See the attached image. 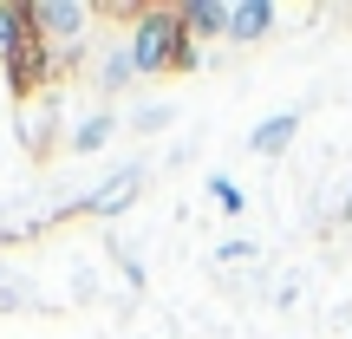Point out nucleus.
I'll return each instance as SVG.
<instances>
[{
	"mask_svg": "<svg viewBox=\"0 0 352 339\" xmlns=\"http://www.w3.org/2000/svg\"><path fill=\"white\" fill-rule=\"evenodd\" d=\"M170 118H176V111H170V105H144V111H138V131H164V124H170Z\"/></svg>",
	"mask_w": 352,
	"mask_h": 339,
	"instance_id": "9b49d317",
	"label": "nucleus"
},
{
	"mask_svg": "<svg viewBox=\"0 0 352 339\" xmlns=\"http://www.w3.org/2000/svg\"><path fill=\"white\" fill-rule=\"evenodd\" d=\"M274 26H280V7H274V0H228V39L248 46V39H267Z\"/></svg>",
	"mask_w": 352,
	"mask_h": 339,
	"instance_id": "20e7f679",
	"label": "nucleus"
},
{
	"mask_svg": "<svg viewBox=\"0 0 352 339\" xmlns=\"http://www.w3.org/2000/svg\"><path fill=\"white\" fill-rule=\"evenodd\" d=\"M33 33V13H26V0H0V59H7L20 39Z\"/></svg>",
	"mask_w": 352,
	"mask_h": 339,
	"instance_id": "1a4fd4ad",
	"label": "nucleus"
},
{
	"mask_svg": "<svg viewBox=\"0 0 352 339\" xmlns=\"http://www.w3.org/2000/svg\"><path fill=\"white\" fill-rule=\"evenodd\" d=\"M183 26L196 46H209V39H228V0H183Z\"/></svg>",
	"mask_w": 352,
	"mask_h": 339,
	"instance_id": "39448f33",
	"label": "nucleus"
},
{
	"mask_svg": "<svg viewBox=\"0 0 352 339\" xmlns=\"http://www.w3.org/2000/svg\"><path fill=\"white\" fill-rule=\"evenodd\" d=\"M26 13H33V33L52 46V59H72L78 46H85L91 20H98V7H85V0H26Z\"/></svg>",
	"mask_w": 352,
	"mask_h": 339,
	"instance_id": "f03ea898",
	"label": "nucleus"
},
{
	"mask_svg": "<svg viewBox=\"0 0 352 339\" xmlns=\"http://www.w3.org/2000/svg\"><path fill=\"white\" fill-rule=\"evenodd\" d=\"M254 254V241H222V248H215V261H248Z\"/></svg>",
	"mask_w": 352,
	"mask_h": 339,
	"instance_id": "f8f14e48",
	"label": "nucleus"
},
{
	"mask_svg": "<svg viewBox=\"0 0 352 339\" xmlns=\"http://www.w3.org/2000/svg\"><path fill=\"white\" fill-rule=\"evenodd\" d=\"M209 196H215V209H222V215H241V209H248L241 183H228V176H215V183H209Z\"/></svg>",
	"mask_w": 352,
	"mask_h": 339,
	"instance_id": "9d476101",
	"label": "nucleus"
},
{
	"mask_svg": "<svg viewBox=\"0 0 352 339\" xmlns=\"http://www.w3.org/2000/svg\"><path fill=\"white\" fill-rule=\"evenodd\" d=\"M294 131H300V111H274V118H261V124L248 131V151L254 157H280L294 144Z\"/></svg>",
	"mask_w": 352,
	"mask_h": 339,
	"instance_id": "423d86ee",
	"label": "nucleus"
},
{
	"mask_svg": "<svg viewBox=\"0 0 352 339\" xmlns=\"http://www.w3.org/2000/svg\"><path fill=\"white\" fill-rule=\"evenodd\" d=\"M111 138H118V118H111V111H91L85 124L72 131V157H91V151H104Z\"/></svg>",
	"mask_w": 352,
	"mask_h": 339,
	"instance_id": "6e6552de",
	"label": "nucleus"
},
{
	"mask_svg": "<svg viewBox=\"0 0 352 339\" xmlns=\"http://www.w3.org/2000/svg\"><path fill=\"white\" fill-rule=\"evenodd\" d=\"M98 85L111 91V98H118V91H131V85H138V65H131V46H111V52L98 59Z\"/></svg>",
	"mask_w": 352,
	"mask_h": 339,
	"instance_id": "0eeeda50",
	"label": "nucleus"
},
{
	"mask_svg": "<svg viewBox=\"0 0 352 339\" xmlns=\"http://www.w3.org/2000/svg\"><path fill=\"white\" fill-rule=\"evenodd\" d=\"M138 183H144V170H138V164H124L118 176H104V183L91 189V196H78V202H65L59 215H98V222H104V215H124L131 202H138Z\"/></svg>",
	"mask_w": 352,
	"mask_h": 339,
	"instance_id": "7ed1b4c3",
	"label": "nucleus"
},
{
	"mask_svg": "<svg viewBox=\"0 0 352 339\" xmlns=\"http://www.w3.org/2000/svg\"><path fill=\"white\" fill-rule=\"evenodd\" d=\"M340 215H346V222H352V183H346V202H340Z\"/></svg>",
	"mask_w": 352,
	"mask_h": 339,
	"instance_id": "ddd939ff",
	"label": "nucleus"
},
{
	"mask_svg": "<svg viewBox=\"0 0 352 339\" xmlns=\"http://www.w3.org/2000/svg\"><path fill=\"white\" fill-rule=\"evenodd\" d=\"M98 13H118L131 26L124 46H131L138 78H176V72L196 65V39H189L183 13L164 7V0H118V7H98Z\"/></svg>",
	"mask_w": 352,
	"mask_h": 339,
	"instance_id": "f257e3e1",
	"label": "nucleus"
}]
</instances>
